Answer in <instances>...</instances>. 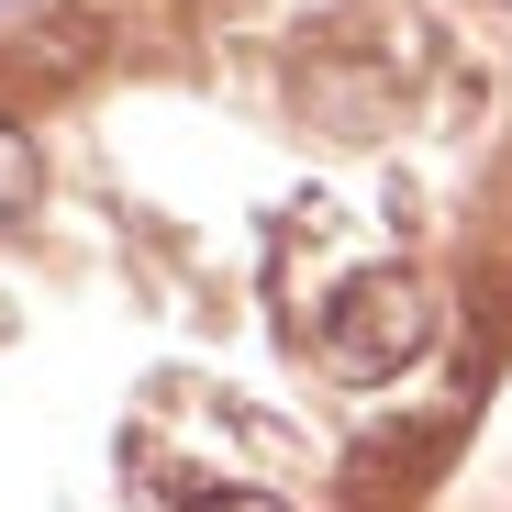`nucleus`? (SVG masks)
<instances>
[{
    "label": "nucleus",
    "instance_id": "f257e3e1",
    "mask_svg": "<svg viewBox=\"0 0 512 512\" xmlns=\"http://www.w3.org/2000/svg\"><path fill=\"white\" fill-rule=\"evenodd\" d=\"M279 323H290V346L323 368V379H346V390H379L401 379L423 346H435V290H423L401 256H301V268L279 279Z\"/></svg>",
    "mask_w": 512,
    "mask_h": 512
},
{
    "label": "nucleus",
    "instance_id": "f03ea898",
    "mask_svg": "<svg viewBox=\"0 0 512 512\" xmlns=\"http://www.w3.org/2000/svg\"><path fill=\"white\" fill-rule=\"evenodd\" d=\"M23 212H34V145L0 123V223H23Z\"/></svg>",
    "mask_w": 512,
    "mask_h": 512
},
{
    "label": "nucleus",
    "instance_id": "7ed1b4c3",
    "mask_svg": "<svg viewBox=\"0 0 512 512\" xmlns=\"http://www.w3.org/2000/svg\"><path fill=\"white\" fill-rule=\"evenodd\" d=\"M0 12H12V0H0Z\"/></svg>",
    "mask_w": 512,
    "mask_h": 512
},
{
    "label": "nucleus",
    "instance_id": "20e7f679",
    "mask_svg": "<svg viewBox=\"0 0 512 512\" xmlns=\"http://www.w3.org/2000/svg\"><path fill=\"white\" fill-rule=\"evenodd\" d=\"M501 12H512V0H501Z\"/></svg>",
    "mask_w": 512,
    "mask_h": 512
}]
</instances>
